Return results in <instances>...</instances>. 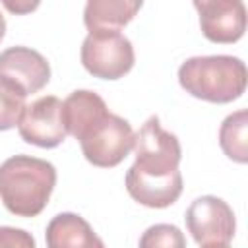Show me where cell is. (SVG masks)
I'll list each match as a JSON object with an SVG mask.
<instances>
[{
	"mask_svg": "<svg viewBox=\"0 0 248 248\" xmlns=\"http://www.w3.org/2000/svg\"><path fill=\"white\" fill-rule=\"evenodd\" d=\"M46 246L66 248V246H97L103 248V240L93 232L91 225L76 213H58L46 225Z\"/></svg>",
	"mask_w": 248,
	"mask_h": 248,
	"instance_id": "cell-10",
	"label": "cell"
},
{
	"mask_svg": "<svg viewBox=\"0 0 248 248\" xmlns=\"http://www.w3.org/2000/svg\"><path fill=\"white\" fill-rule=\"evenodd\" d=\"M0 74L14 79L29 95L48 83L50 66L41 52L29 46H10L0 52Z\"/></svg>",
	"mask_w": 248,
	"mask_h": 248,
	"instance_id": "cell-9",
	"label": "cell"
},
{
	"mask_svg": "<svg viewBox=\"0 0 248 248\" xmlns=\"http://www.w3.org/2000/svg\"><path fill=\"white\" fill-rule=\"evenodd\" d=\"M184 219L188 232L196 244L203 248L229 246L236 231L232 207L217 196H202L194 200Z\"/></svg>",
	"mask_w": 248,
	"mask_h": 248,
	"instance_id": "cell-6",
	"label": "cell"
},
{
	"mask_svg": "<svg viewBox=\"0 0 248 248\" xmlns=\"http://www.w3.org/2000/svg\"><path fill=\"white\" fill-rule=\"evenodd\" d=\"M83 157L101 169L120 165L134 147V130L128 120L118 114L105 112L95 118L79 136Z\"/></svg>",
	"mask_w": 248,
	"mask_h": 248,
	"instance_id": "cell-4",
	"label": "cell"
},
{
	"mask_svg": "<svg viewBox=\"0 0 248 248\" xmlns=\"http://www.w3.org/2000/svg\"><path fill=\"white\" fill-rule=\"evenodd\" d=\"M2 6L14 16H25L39 8L41 0H0Z\"/></svg>",
	"mask_w": 248,
	"mask_h": 248,
	"instance_id": "cell-17",
	"label": "cell"
},
{
	"mask_svg": "<svg viewBox=\"0 0 248 248\" xmlns=\"http://www.w3.org/2000/svg\"><path fill=\"white\" fill-rule=\"evenodd\" d=\"M136 161L126 172V190L132 200L145 207L163 209L182 194L180 141L167 132L157 116H149L134 134Z\"/></svg>",
	"mask_w": 248,
	"mask_h": 248,
	"instance_id": "cell-1",
	"label": "cell"
},
{
	"mask_svg": "<svg viewBox=\"0 0 248 248\" xmlns=\"http://www.w3.org/2000/svg\"><path fill=\"white\" fill-rule=\"evenodd\" d=\"M219 145L234 163L244 165L248 161V112L244 108L223 120L219 128Z\"/></svg>",
	"mask_w": 248,
	"mask_h": 248,
	"instance_id": "cell-13",
	"label": "cell"
},
{
	"mask_svg": "<svg viewBox=\"0 0 248 248\" xmlns=\"http://www.w3.org/2000/svg\"><path fill=\"white\" fill-rule=\"evenodd\" d=\"M107 110H108L107 103L95 91L89 89L72 91L66 97V101H62V118L66 132L78 140V136Z\"/></svg>",
	"mask_w": 248,
	"mask_h": 248,
	"instance_id": "cell-12",
	"label": "cell"
},
{
	"mask_svg": "<svg viewBox=\"0 0 248 248\" xmlns=\"http://www.w3.org/2000/svg\"><path fill=\"white\" fill-rule=\"evenodd\" d=\"M184 244H186V240H184L180 229L174 225H165V223L149 227L140 238L141 248H149V246H170V248L178 246V248H182Z\"/></svg>",
	"mask_w": 248,
	"mask_h": 248,
	"instance_id": "cell-15",
	"label": "cell"
},
{
	"mask_svg": "<svg viewBox=\"0 0 248 248\" xmlns=\"http://www.w3.org/2000/svg\"><path fill=\"white\" fill-rule=\"evenodd\" d=\"M27 93L14 79L0 74V132L17 126Z\"/></svg>",
	"mask_w": 248,
	"mask_h": 248,
	"instance_id": "cell-14",
	"label": "cell"
},
{
	"mask_svg": "<svg viewBox=\"0 0 248 248\" xmlns=\"http://www.w3.org/2000/svg\"><path fill=\"white\" fill-rule=\"evenodd\" d=\"M81 64L101 79L124 78L136 62L134 46L118 29H95L81 43Z\"/></svg>",
	"mask_w": 248,
	"mask_h": 248,
	"instance_id": "cell-5",
	"label": "cell"
},
{
	"mask_svg": "<svg viewBox=\"0 0 248 248\" xmlns=\"http://www.w3.org/2000/svg\"><path fill=\"white\" fill-rule=\"evenodd\" d=\"M17 130L21 140L31 145L45 149L60 145L68 136L62 118V101L54 95H45L31 105H25Z\"/></svg>",
	"mask_w": 248,
	"mask_h": 248,
	"instance_id": "cell-7",
	"label": "cell"
},
{
	"mask_svg": "<svg viewBox=\"0 0 248 248\" xmlns=\"http://www.w3.org/2000/svg\"><path fill=\"white\" fill-rule=\"evenodd\" d=\"M4 35H6V19H4V16L0 14V41L4 39Z\"/></svg>",
	"mask_w": 248,
	"mask_h": 248,
	"instance_id": "cell-18",
	"label": "cell"
},
{
	"mask_svg": "<svg viewBox=\"0 0 248 248\" xmlns=\"http://www.w3.org/2000/svg\"><path fill=\"white\" fill-rule=\"evenodd\" d=\"M54 186L56 169L45 159L14 155L0 165V200L17 217H37L46 207Z\"/></svg>",
	"mask_w": 248,
	"mask_h": 248,
	"instance_id": "cell-2",
	"label": "cell"
},
{
	"mask_svg": "<svg viewBox=\"0 0 248 248\" xmlns=\"http://www.w3.org/2000/svg\"><path fill=\"white\" fill-rule=\"evenodd\" d=\"M141 4L143 0H87L83 23L89 31L120 29L136 17Z\"/></svg>",
	"mask_w": 248,
	"mask_h": 248,
	"instance_id": "cell-11",
	"label": "cell"
},
{
	"mask_svg": "<svg viewBox=\"0 0 248 248\" xmlns=\"http://www.w3.org/2000/svg\"><path fill=\"white\" fill-rule=\"evenodd\" d=\"M200 14V27L211 43H236L246 31V8L242 0H192Z\"/></svg>",
	"mask_w": 248,
	"mask_h": 248,
	"instance_id": "cell-8",
	"label": "cell"
},
{
	"mask_svg": "<svg viewBox=\"0 0 248 248\" xmlns=\"http://www.w3.org/2000/svg\"><path fill=\"white\" fill-rule=\"evenodd\" d=\"M0 246H8V248H33L35 246V238L21 231V229H14V227H0Z\"/></svg>",
	"mask_w": 248,
	"mask_h": 248,
	"instance_id": "cell-16",
	"label": "cell"
},
{
	"mask_svg": "<svg viewBox=\"0 0 248 248\" xmlns=\"http://www.w3.org/2000/svg\"><path fill=\"white\" fill-rule=\"evenodd\" d=\"M178 81L186 93L207 103L236 101L246 89V66L229 54L192 56L178 68Z\"/></svg>",
	"mask_w": 248,
	"mask_h": 248,
	"instance_id": "cell-3",
	"label": "cell"
}]
</instances>
